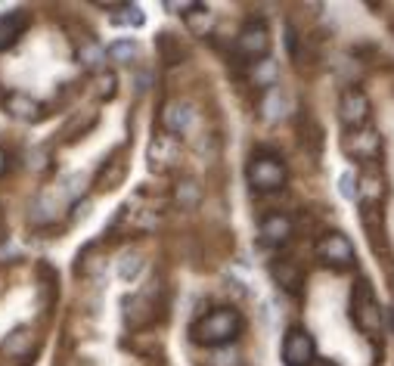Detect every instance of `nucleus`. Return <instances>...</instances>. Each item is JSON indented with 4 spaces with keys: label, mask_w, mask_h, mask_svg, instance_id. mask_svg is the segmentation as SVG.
Returning a JSON list of instances; mask_svg holds the SVG:
<instances>
[{
    "label": "nucleus",
    "mask_w": 394,
    "mask_h": 366,
    "mask_svg": "<svg viewBox=\"0 0 394 366\" xmlns=\"http://www.w3.org/2000/svg\"><path fill=\"white\" fill-rule=\"evenodd\" d=\"M239 332H242L239 311H236V307H214L202 320H196V326H192V342L209 344V348H220V344H230Z\"/></svg>",
    "instance_id": "nucleus-1"
},
{
    "label": "nucleus",
    "mask_w": 394,
    "mask_h": 366,
    "mask_svg": "<svg viewBox=\"0 0 394 366\" xmlns=\"http://www.w3.org/2000/svg\"><path fill=\"white\" fill-rule=\"evenodd\" d=\"M317 255L323 258L329 267H351L354 264V246L345 233H326L323 239L317 242Z\"/></svg>",
    "instance_id": "nucleus-8"
},
{
    "label": "nucleus",
    "mask_w": 394,
    "mask_h": 366,
    "mask_svg": "<svg viewBox=\"0 0 394 366\" xmlns=\"http://www.w3.org/2000/svg\"><path fill=\"white\" fill-rule=\"evenodd\" d=\"M289 236H292V220L286 214H267L261 220V239L267 246H283V242H289Z\"/></svg>",
    "instance_id": "nucleus-11"
},
{
    "label": "nucleus",
    "mask_w": 394,
    "mask_h": 366,
    "mask_svg": "<svg viewBox=\"0 0 394 366\" xmlns=\"http://www.w3.org/2000/svg\"><path fill=\"white\" fill-rule=\"evenodd\" d=\"M270 50V34H267V25L264 22H246L242 31L236 34V53L246 56L248 62H258L264 59Z\"/></svg>",
    "instance_id": "nucleus-6"
},
{
    "label": "nucleus",
    "mask_w": 394,
    "mask_h": 366,
    "mask_svg": "<svg viewBox=\"0 0 394 366\" xmlns=\"http://www.w3.org/2000/svg\"><path fill=\"white\" fill-rule=\"evenodd\" d=\"M97 93L99 97H106V99L115 93V75H112V71H106V75L97 78Z\"/></svg>",
    "instance_id": "nucleus-30"
},
{
    "label": "nucleus",
    "mask_w": 394,
    "mask_h": 366,
    "mask_svg": "<svg viewBox=\"0 0 394 366\" xmlns=\"http://www.w3.org/2000/svg\"><path fill=\"white\" fill-rule=\"evenodd\" d=\"M115 22H118V25H143V22H146V16H143L137 6L127 3L125 13H118V16H115Z\"/></svg>",
    "instance_id": "nucleus-28"
},
{
    "label": "nucleus",
    "mask_w": 394,
    "mask_h": 366,
    "mask_svg": "<svg viewBox=\"0 0 394 366\" xmlns=\"http://www.w3.org/2000/svg\"><path fill=\"white\" fill-rule=\"evenodd\" d=\"M186 28H190L192 34H205L211 28V13H209V6H202V3H196L190 13H186Z\"/></svg>",
    "instance_id": "nucleus-21"
},
{
    "label": "nucleus",
    "mask_w": 394,
    "mask_h": 366,
    "mask_svg": "<svg viewBox=\"0 0 394 366\" xmlns=\"http://www.w3.org/2000/svg\"><path fill=\"white\" fill-rule=\"evenodd\" d=\"M283 112H286V97L279 93V87H270L267 99H264V118H267V121H276Z\"/></svg>",
    "instance_id": "nucleus-24"
},
{
    "label": "nucleus",
    "mask_w": 394,
    "mask_h": 366,
    "mask_svg": "<svg viewBox=\"0 0 394 366\" xmlns=\"http://www.w3.org/2000/svg\"><path fill=\"white\" fill-rule=\"evenodd\" d=\"M360 190H363V199H367V205H376L379 199H382V192H385V183H382V177H379V174H363Z\"/></svg>",
    "instance_id": "nucleus-23"
},
{
    "label": "nucleus",
    "mask_w": 394,
    "mask_h": 366,
    "mask_svg": "<svg viewBox=\"0 0 394 366\" xmlns=\"http://www.w3.org/2000/svg\"><path fill=\"white\" fill-rule=\"evenodd\" d=\"M345 153L363 162H376L382 153V137L376 131H351L345 137Z\"/></svg>",
    "instance_id": "nucleus-10"
},
{
    "label": "nucleus",
    "mask_w": 394,
    "mask_h": 366,
    "mask_svg": "<svg viewBox=\"0 0 394 366\" xmlns=\"http://www.w3.org/2000/svg\"><path fill=\"white\" fill-rule=\"evenodd\" d=\"M3 354L10 357H31V332L28 329H16L10 339H3ZM34 360V357H31Z\"/></svg>",
    "instance_id": "nucleus-17"
},
{
    "label": "nucleus",
    "mask_w": 394,
    "mask_h": 366,
    "mask_svg": "<svg viewBox=\"0 0 394 366\" xmlns=\"http://www.w3.org/2000/svg\"><path fill=\"white\" fill-rule=\"evenodd\" d=\"M177 164H181V143H177V137H171L168 131L155 134L153 143H149V168L155 174H171Z\"/></svg>",
    "instance_id": "nucleus-5"
},
{
    "label": "nucleus",
    "mask_w": 394,
    "mask_h": 366,
    "mask_svg": "<svg viewBox=\"0 0 394 366\" xmlns=\"http://www.w3.org/2000/svg\"><path fill=\"white\" fill-rule=\"evenodd\" d=\"M276 75H279V69H276L274 59H258L255 69H252V81L258 84V87H274Z\"/></svg>",
    "instance_id": "nucleus-20"
},
{
    "label": "nucleus",
    "mask_w": 394,
    "mask_h": 366,
    "mask_svg": "<svg viewBox=\"0 0 394 366\" xmlns=\"http://www.w3.org/2000/svg\"><path fill=\"white\" fill-rule=\"evenodd\" d=\"M125 181V159H112L109 162V168H103V174L97 177V186L99 190H115V186Z\"/></svg>",
    "instance_id": "nucleus-19"
},
{
    "label": "nucleus",
    "mask_w": 394,
    "mask_h": 366,
    "mask_svg": "<svg viewBox=\"0 0 394 366\" xmlns=\"http://www.w3.org/2000/svg\"><path fill=\"white\" fill-rule=\"evenodd\" d=\"M140 267H143V258L140 255H125V258H121V264H118V276L125 279V283H131V279L140 274Z\"/></svg>",
    "instance_id": "nucleus-26"
},
{
    "label": "nucleus",
    "mask_w": 394,
    "mask_h": 366,
    "mask_svg": "<svg viewBox=\"0 0 394 366\" xmlns=\"http://www.w3.org/2000/svg\"><path fill=\"white\" fill-rule=\"evenodd\" d=\"M28 25V13L25 10H16V13H6V16H0V50L13 47L19 41V34L25 31Z\"/></svg>",
    "instance_id": "nucleus-13"
},
{
    "label": "nucleus",
    "mask_w": 394,
    "mask_h": 366,
    "mask_svg": "<svg viewBox=\"0 0 394 366\" xmlns=\"http://www.w3.org/2000/svg\"><path fill=\"white\" fill-rule=\"evenodd\" d=\"M205 366H239V357L233 351H214L205 357Z\"/></svg>",
    "instance_id": "nucleus-27"
},
{
    "label": "nucleus",
    "mask_w": 394,
    "mask_h": 366,
    "mask_svg": "<svg viewBox=\"0 0 394 366\" xmlns=\"http://www.w3.org/2000/svg\"><path fill=\"white\" fill-rule=\"evenodd\" d=\"M311 366H339V363L326 360V357H314V363H311Z\"/></svg>",
    "instance_id": "nucleus-32"
},
{
    "label": "nucleus",
    "mask_w": 394,
    "mask_h": 366,
    "mask_svg": "<svg viewBox=\"0 0 394 366\" xmlns=\"http://www.w3.org/2000/svg\"><path fill=\"white\" fill-rule=\"evenodd\" d=\"M270 274H274V279H276L279 286H283L286 292H298V289H302V283H304L302 270H298L292 261H274Z\"/></svg>",
    "instance_id": "nucleus-14"
},
{
    "label": "nucleus",
    "mask_w": 394,
    "mask_h": 366,
    "mask_svg": "<svg viewBox=\"0 0 394 366\" xmlns=\"http://www.w3.org/2000/svg\"><path fill=\"white\" fill-rule=\"evenodd\" d=\"M78 56H81V62L87 69H99L103 66V59H106V50L99 44H93V41H84L81 50H78Z\"/></svg>",
    "instance_id": "nucleus-22"
},
{
    "label": "nucleus",
    "mask_w": 394,
    "mask_h": 366,
    "mask_svg": "<svg viewBox=\"0 0 394 366\" xmlns=\"http://www.w3.org/2000/svg\"><path fill=\"white\" fill-rule=\"evenodd\" d=\"M155 44H159V53H162V59L168 62V66H174V62H181V59H183V47H181V41H177L171 31H162Z\"/></svg>",
    "instance_id": "nucleus-18"
},
{
    "label": "nucleus",
    "mask_w": 394,
    "mask_h": 366,
    "mask_svg": "<svg viewBox=\"0 0 394 366\" xmlns=\"http://www.w3.org/2000/svg\"><path fill=\"white\" fill-rule=\"evenodd\" d=\"M246 177L258 192H276L286 183V164L274 155H255L246 168Z\"/></svg>",
    "instance_id": "nucleus-3"
},
{
    "label": "nucleus",
    "mask_w": 394,
    "mask_h": 366,
    "mask_svg": "<svg viewBox=\"0 0 394 366\" xmlns=\"http://www.w3.org/2000/svg\"><path fill=\"white\" fill-rule=\"evenodd\" d=\"M6 109L16 115V118H22V121H38L41 118V106L34 103L31 97H22V93H13L10 103H6Z\"/></svg>",
    "instance_id": "nucleus-15"
},
{
    "label": "nucleus",
    "mask_w": 394,
    "mask_h": 366,
    "mask_svg": "<svg viewBox=\"0 0 394 366\" xmlns=\"http://www.w3.org/2000/svg\"><path fill=\"white\" fill-rule=\"evenodd\" d=\"M162 121H164V131H168L171 137L186 134L192 127V106L190 103H171L168 109H164Z\"/></svg>",
    "instance_id": "nucleus-12"
},
{
    "label": "nucleus",
    "mask_w": 394,
    "mask_h": 366,
    "mask_svg": "<svg viewBox=\"0 0 394 366\" xmlns=\"http://www.w3.org/2000/svg\"><path fill=\"white\" fill-rule=\"evenodd\" d=\"M339 192L345 199H354L357 196V177H354V171H345V174L339 177Z\"/></svg>",
    "instance_id": "nucleus-29"
},
{
    "label": "nucleus",
    "mask_w": 394,
    "mask_h": 366,
    "mask_svg": "<svg viewBox=\"0 0 394 366\" xmlns=\"http://www.w3.org/2000/svg\"><path fill=\"white\" fill-rule=\"evenodd\" d=\"M153 289L155 286H149V289H143L140 295L125 301V320H127V326L131 329H143V326H149V323L159 317V307L164 304V301L159 295L162 289L155 292V295H153Z\"/></svg>",
    "instance_id": "nucleus-4"
},
{
    "label": "nucleus",
    "mask_w": 394,
    "mask_h": 366,
    "mask_svg": "<svg viewBox=\"0 0 394 366\" xmlns=\"http://www.w3.org/2000/svg\"><path fill=\"white\" fill-rule=\"evenodd\" d=\"M87 214H90V202H78V205H75V220L87 218Z\"/></svg>",
    "instance_id": "nucleus-31"
},
{
    "label": "nucleus",
    "mask_w": 394,
    "mask_h": 366,
    "mask_svg": "<svg viewBox=\"0 0 394 366\" xmlns=\"http://www.w3.org/2000/svg\"><path fill=\"white\" fill-rule=\"evenodd\" d=\"M3 164H6V155H3V149H0V171H3Z\"/></svg>",
    "instance_id": "nucleus-33"
},
{
    "label": "nucleus",
    "mask_w": 394,
    "mask_h": 366,
    "mask_svg": "<svg viewBox=\"0 0 394 366\" xmlns=\"http://www.w3.org/2000/svg\"><path fill=\"white\" fill-rule=\"evenodd\" d=\"M339 118L351 131H360V125L370 118V97L357 87H348L339 99Z\"/></svg>",
    "instance_id": "nucleus-7"
},
{
    "label": "nucleus",
    "mask_w": 394,
    "mask_h": 366,
    "mask_svg": "<svg viewBox=\"0 0 394 366\" xmlns=\"http://www.w3.org/2000/svg\"><path fill=\"white\" fill-rule=\"evenodd\" d=\"M283 357L289 366H311L314 363V339L304 329H289L283 342Z\"/></svg>",
    "instance_id": "nucleus-9"
},
{
    "label": "nucleus",
    "mask_w": 394,
    "mask_h": 366,
    "mask_svg": "<svg viewBox=\"0 0 394 366\" xmlns=\"http://www.w3.org/2000/svg\"><path fill=\"white\" fill-rule=\"evenodd\" d=\"M202 186H199L196 181H181L174 186V202L181 208H199V202H202Z\"/></svg>",
    "instance_id": "nucleus-16"
},
{
    "label": "nucleus",
    "mask_w": 394,
    "mask_h": 366,
    "mask_svg": "<svg viewBox=\"0 0 394 366\" xmlns=\"http://www.w3.org/2000/svg\"><path fill=\"white\" fill-rule=\"evenodd\" d=\"M351 317L363 329L367 335H379L382 329V311H379V301L372 295V286L367 279L354 286V295H351Z\"/></svg>",
    "instance_id": "nucleus-2"
},
{
    "label": "nucleus",
    "mask_w": 394,
    "mask_h": 366,
    "mask_svg": "<svg viewBox=\"0 0 394 366\" xmlns=\"http://www.w3.org/2000/svg\"><path fill=\"white\" fill-rule=\"evenodd\" d=\"M106 56L115 62H131L134 56H137V44H134V41H115V44H109Z\"/></svg>",
    "instance_id": "nucleus-25"
}]
</instances>
